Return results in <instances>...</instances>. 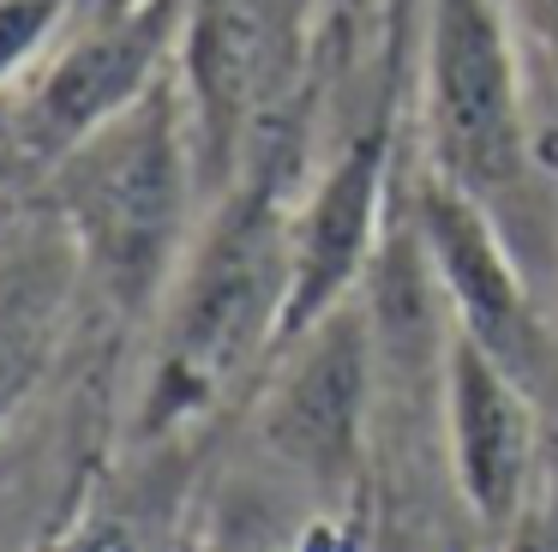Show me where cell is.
Wrapping results in <instances>:
<instances>
[{
    "instance_id": "7",
    "label": "cell",
    "mask_w": 558,
    "mask_h": 552,
    "mask_svg": "<svg viewBox=\"0 0 558 552\" xmlns=\"http://www.w3.org/2000/svg\"><path fill=\"white\" fill-rule=\"evenodd\" d=\"M385 187H390V127H366L325 163L289 223V300H282L277 355L306 331L354 307L361 276L385 247Z\"/></svg>"
},
{
    "instance_id": "1",
    "label": "cell",
    "mask_w": 558,
    "mask_h": 552,
    "mask_svg": "<svg viewBox=\"0 0 558 552\" xmlns=\"http://www.w3.org/2000/svg\"><path fill=\"white\" fill-rule=\"evenodd\" d=\"M426 175L469 192L534 271H558V180H546L505 0H433L421 60Z\"/></svg>"
},
{
    "instance_id": "9",
    "label": "cell",
    "mask_w": 558,
    "mask_h": 552,
    "mask_svg": "<svg viewBox=\"0 0 558 552\" xmlns=\"http://www.w3.org/2000/svg\"><path fill=\"white\" fill-rule=\"evenodd\" d=\"M289 372L270 391L265 439L277 456H289L318 487H342L361 463V420H366V360H373V331L342 307L318 331H306L294 348H282Z\"/></svg>"
},
{
    "instance_id": "10",
    "label": "cell",
    "mask_w": 558,
    "mask_h": 552,
    "mask_svg": "<svg viewBox=\"0 0 558 552\" xmlns=\"http://www.w3.org/2000/svg\"><path fill=\"white\" fill-rule=\"evenodd\" d=\"M61 19H66V0H0V91L49 48Z\"/></svg>"
},
{
    "instance_id": "14",
    "label": "cell",
    "mask_w": 558,
    "mask_h": 552,
    "mask_svg": "<svg viewBox=\"0 0 558 552\" xmlns=\"http://www.w3.org/2000/svg\"><path fill=\"white\" fill-rule=\"evenodd\" d=\"M289 552H349V540H342L337 528H313V535H306L301 547H289Z\"/></svg>"
},
{
    "instance_id": "13",
    "label": "cell",
    "mask_w": 558,
    "mask_h": 552,
    "mask_svg": "<svg viewBox=\"0 0 558 552\" xmlns=\"http://www.w3.org/2000/svg\"><path fill=\"white\" fill-rule=\"evenodd\" d=\"M43 552H133V540L109 523H78V528H66V535H54Z\"/></svg>"
},
{
    "instance_id": "6",
    "label": "cell",
    "mask_w": 558,
    "mask_h": 552,
    "mask_svg": "<svg viewBox=\"0 0 558 552\" xmlns=\"http://www.w3.org/2000/svg\"><path fill=\"white\" fill-rule=\"evenodd\" d=\"M186 7L193 0H133L73 36V48L54 55V67L37 79L13 120V144L37 163H61L73 144H85L97 127L150 96L169 79V60H181Z\"/></svg>"
},
{
    "instance_id": "5",
    "label": "cell",
    "mask_w": 558,
    "mask_h": 552,
    "mask_svg": "<svg viewBox=\"0 0 558 552\" xmlns=\"http://www.w3.org/2000/svg\"><path fill=\"white\" fill-rule=\"evenodd\" d=\"M409 216L421 228L426 264L438 276V295L457 312V331L474 336L510 379H522L534 396L558 384V355L553 336L534 307V276L505 240V228L450 180L421 175L409 199Z\"/></svg>"
},
{
    "instance_id": "12",
    "label": "cell",
    "mask_w": 558,
    "mask_h": 552,
    "mask_svg": "<svg viewBox=\"0 0 558 552\" xmlns=\"http://www.w3.org/2000/svg\"><path fill=\"white\" fill-rule=\"evenodd\" d=\"M517 7V19H522V31L541 43V55H546V72H553V84H558V0H510Z\"/></svg>"
},
{
    "instance_id": "3",
    "label": "cell",
    "mask_w": 558,
    "mask_h": 552,
    "mask_svg": "<svg viewBox=\"0 0 558 552\" xmlns=\"http://www.w3.org/2000/svg\"><path fill=\"white\" fill-rule=\"evenodd\" d=\"M289 223L277 180H241L198 252L181 264L162 319V355L145 391V432L210 408L253 360L277 355L289 300Z\"/></svg>"
},
{
    "instance_id": "2",
    "label": "cell",
    "mask_w": 558,
    "mask_h": 552,
    "mask_svg": "<svg viewBox=\"0 0 558 552\" xmlns=\"http://www.w3.org/2000/svg\"><path fill=\"white\" fill-rule=\"evenodd\" d=\"M198 180L205 175L181 72H169L150 96H138L126 115L54 163V204L66 216V235L78 240L90 283L121 312L169 300Z\"/></svg>"
},
{
    "instance_id": "11",
    "label": "cell",
    "mask_w": 558,
    "mask_h": 552,
    "mask_svg": "<svg viewBox=\"0 0 558 552\" xmlns=\"http://www.w3.org/2000/svg\"><path fill=\"white\" fill-rule=\"evenodd\" d=\"M486 552H558V480H546L541 499H534L498 540H486Z\"/></svg>"
},
{
    "instance_id": "8",
    "label": "cell",
    "mask_w": 558,
    "mask_h": 552,
    "mask_svg": "<svg viewBox=\"0 0 558 552\" xmlns=\"http://www.w3.org/2000/svg\"><path fill=\"white\" fill-rule=\"evenodd\" d=\"M541 396L510 379L474 336L450 331L445 348V439L462 511L486 540H498L541 499Z\"/></svg>"
},
{
    "instance_id": "4",
    "label": "cell",
    "mask_w": 558,
    "mask_h": 552,
    "mask_svg": "<svg viewBox=\"0 0 558 552\" xmlns=\"http://www.w3.org/2000/svg\"><path fill=\"white\" fill-rule=\"evenodd\" d=\"M301 55V0H193L181 36V91L193 115L198 175L234 192L253 163L270 103Z\"/></svg>"
},
{
    "instance_id": "15",
    "label": "cell",
    "mask_w": 558,
    "mask_h": 552,
    "mask_svg": "<svg viewBox=\"0 0 558 552\" xmlns=\"http://www.w3.org/2000/svg\"><path fill=\"white\" fill-rule=\"evenodd\" d=\"M553 180H558V175H553ZM553 276H558V271H553Z\"/></svg>"
}]
</instances>
